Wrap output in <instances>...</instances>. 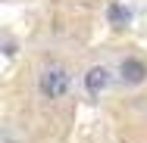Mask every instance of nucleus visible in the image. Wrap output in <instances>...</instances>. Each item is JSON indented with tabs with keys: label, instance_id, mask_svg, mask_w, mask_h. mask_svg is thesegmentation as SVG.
I'll return each mask as SVG.
<instances>
[{
	"label": "nucleus",
	"instance_id": "obj_2",
	"mask_svg": "<svg viewBox=\"0 0 147 143\" xmlns=\"http://www.w3.org/2000/svg\"><path fill=\"white\" fill-rule=\"evenodd\" d=\"M113 84H116V65H110V62H94L82 75V90L91 100H103Z\"/></svg>",
	"mask_w": 147,
	"mask_h": 143
},
{
	"label": "nucleus",
	"instance_id": "obj_3",
	"mask_svg": "<svg viewBox=\"0 0 147 143\" xmlns=\"http://www.w3.org/2000/svg\"><path fill=\"white\" fill-rule=\"evenodd\" d=\"M116 81L122 87H141V84H147V59L135 56V53L122 56L116 62Z\"/></svg>",
	"mask_w": 147,
	"mask_h": 143
},
{
	"label": "nucleus",
	"instance_id": "obj_4",
	"mask_svg": "<svg viewBox=\"0 0 147 143\" xmlns=\"http://www.w3.org/2000/svg\"><path fill=\"white\" fill-rule=\"evenodd\" d=\"M107 19H110L113 28H125V25L131 22V9L122 6V3H110V6H107Z\"/></svg>",
	"mask_w": 147,
	"mask_h": 143
},
{
	"label": "nucleus",
	"instance_id": "obj_1",
	"mask_svg": "<svg viewBox=\"0 0 147 143\" xmlns=\"http://www.w3.org/2000/svg\"><path fill=\"white\" fill-rule=\"evenodd\" d=\"M75 87V75L66 62H57V59H47L38 65V75H34V90L44 103H59L72 93Z\"/></svg>",
	"mask_w": 147,
	"mask_h": 143
}]
</instances>
